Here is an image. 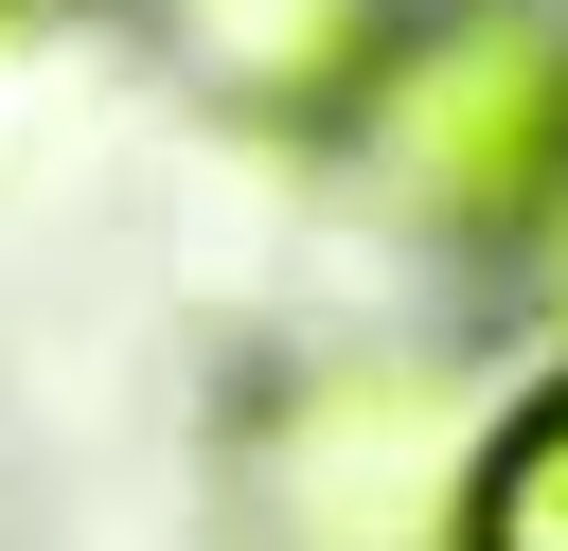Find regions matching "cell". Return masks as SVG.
<instances>
[{
  "mask_svg": "<svg viewBox=\"0 0 568 551\" xmlns=\"http://www.w3.org/2000/svg\"><path fill=\"white\" fill-rule=\"evenodd\" d=\"M355 142H373V178H390L408 213H444V231H532V213L568 196V36L515 18V0H462V18H426L408 53H373Z\"/></svg>",
  "mask_w": 568,
  "mask_h": 551,
  "instance_id": "cell-1",
  "label": "cell"
},
{
  "mask_svg": "<svg viewBox=\"0 0 568 551\" xmlns=\"http://www.w3.org/2000/svg\"><path fill=\"white\" fill-rule=\"evenodd\" d=\"M178 36L248 107H355L373 53H390V0H178Z\"/></svg>",
  "mask_w": 568,
  "mask_h": 551,
  "instance_id": "cell-2",
  "label": "cell"
},
{
  "mask_svg": "<svg viewBox=\"0 0 568 551\" xmlns=\"http://www.w3.org/2000/svg\"><path fill=\"white\" fill-rule=\"evenodd\" d=\"M462 551H568V391H532L479 480H462Z\"/></svg>",
  "mask_w": 568,
  "mask_h": 551,
  "instance_id": "cell-3",
  "label": "cell"
}]
</instances>
